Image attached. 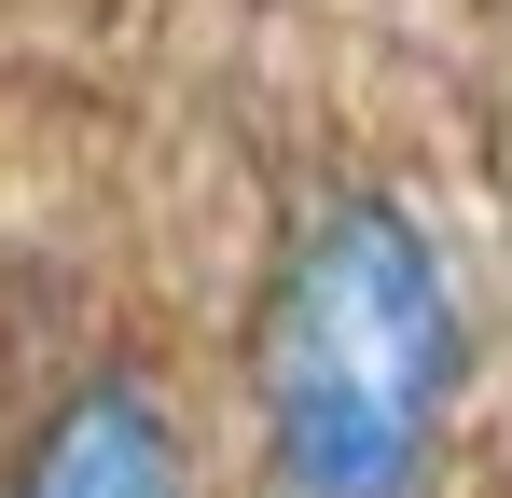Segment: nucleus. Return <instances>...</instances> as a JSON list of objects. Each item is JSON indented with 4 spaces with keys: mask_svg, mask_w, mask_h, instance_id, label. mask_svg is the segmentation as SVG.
Returning <instances> with one entry per match:
<instances>
[{
    "mask_svg": "<svg viewBox=\"0 0 512 498\" xmlns=\"http://www.w3.org/2000/svg\"><path fill=\"white\" fill-rule=\"evenodd\" d=\"M0 498H194V443H180L167 388L139 360H84L56 402L14 429Z\"/></svg>",
    "mask_w": 512,
    "mask_h": 498,
    "instance_id": "obj_2",
    "label": "nucleus"
},
{
    "mask_svg": "<svg viewBox=\"0 0 512 498\" xmlns=\"http://www.w3.org/2000/svg\"><path fill=\"white\" fill-rule=\"evenodd\" d=\"M471 388V305L402 180H319L277 236L250 332L263 498H429Z\"/></svg>",
    "mask_w": 512,
    "mask_h": 498,
    "instance_id": "obj_1",
    "label": "nucleus"
}]
</instances>
